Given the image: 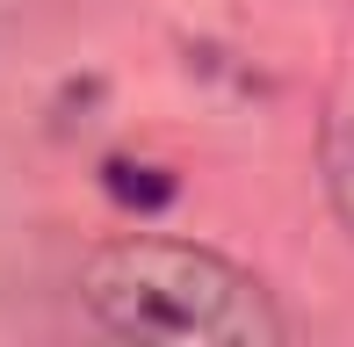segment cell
Masks as SVG:
<instances>
[{
    "mask_svg": "<svg viewBox=\"0 0 354 347\" xmlns=\"http://www.w3.org/2000/svg\"><path fill=\"white\" fill-rule=\"evenodd\" d=\"M80 304L138 347H282L289 319L261 275L188 239H109L80 261Z\"/></svg>",
    "mask_w": 354,
    "mask_h": 347,
    "instance_id": "cell-1",
    "label": "cell"
},
{
    "mask_svg": "<svg viewBox=\"0 0 354 347\" xmlns=\"http://www.w3.org/2000/svg\"><path fill=\"white\" fill-rule=\"evenodd\" d=\"M102 188H109V203H123V210H138V217L167 210V203L181 196L174 167H152V160H109L102 167Z\"/></svg>",
    "mask_w": 354,
    "mask_h": 347,
    "instance_id": "cell-2",
    "label": "cell"
},
{
    "mask_svg": "<svg viewBox=\"0 0 354 347\" xmlns=\"http://www.w3.org/2000/svg\"><path fill=\"white\" fill-rule=\"evenodd\" d=\"M326 196L340 210V225L354 232V116L326 123Z\"/></svg>",
    "mask_w": 354,
    "mask_h": 347,
    "instance_id": "cell-3",
    "label": "cell"
}]
</instances>
